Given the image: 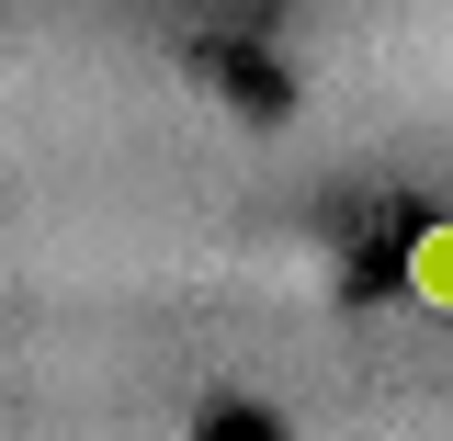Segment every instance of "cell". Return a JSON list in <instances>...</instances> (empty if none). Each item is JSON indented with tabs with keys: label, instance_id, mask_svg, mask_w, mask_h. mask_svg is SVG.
<instances>
[{
	"label": "cell",
	"instance_id": "obj_1",
	"mask_svg": "<svg viewBox=\"0 0 453 441\" xmlns=\"http://www.w3.org/2000/svg\"><path fill=\"white\" fill-rule=\"evenodd\" d=\"M408 294H419L431 317H453V216H431L408 238Z\"/></svg>",
	"mask_w": 453,
	"mask_h": 441
}]
</instances>
